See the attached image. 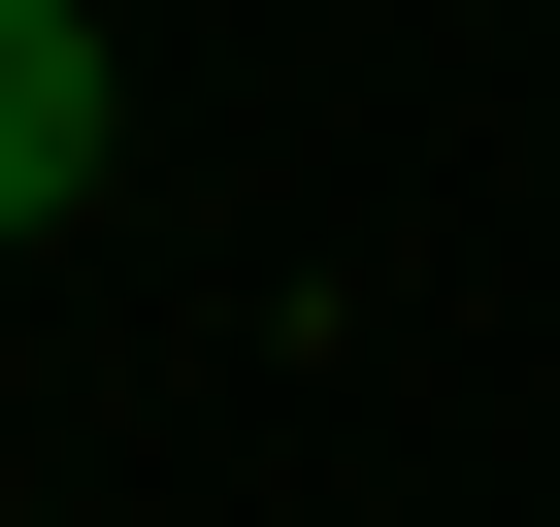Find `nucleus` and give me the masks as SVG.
I'll return each mask as SVG.
<instances>
[{
	"label": "nucleus",
	"mask_w": 560,
	"mask_h": 527,
	"mask_svg": "<svg viewBox=\"0 0 560 527\" xmlns=\"http://www.w3.org/2000/svg\"><path fill=\"white\" fill-rule=\"evenodd\" d=\"M100 132H132V99H100V34H67V0H0V264L100 198Z\"/></svg>",
	"instance_id": "obj_1"
}]
</instances>
